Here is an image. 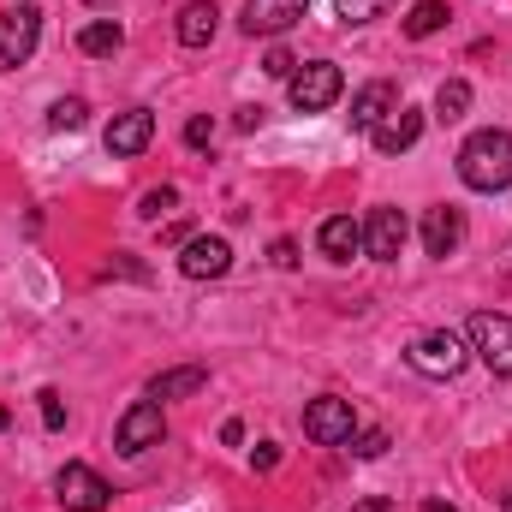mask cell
Returning <instances> with one entry per match:
<instances>
[{
	"mask_svg": "<svg viewBox=\"0 0 512 512\" xmlns=\"http://www.w3.org/2000/svg\"><path fill=\"white\" fill-rule=\"evenodd\" d=\"M459 179L471 191H507L512 185V131H501V126L471 131L465 149H459Z\"/></svg>",
	"mask_w": 512,
	"mask_h": 512,
	"instance_id": "cell-1",
	"label": "cell"
},
{
	"mask_svg": "<svg viewBox=\"0 0 512 512\" xmlns=\"http://www.w3.org/2000/svg\"><path fill=\"white\" fill-rule=\"evenodd\" d=\"M405 364H411L417 376H429V382H453V376L471 364V346H465V334H453V328H429V334H417V340L405 346Z\"/></svg>",
	"mask_w": 512,
	"mask_h": 512,
	"instance_id": "cell-2",
	"label": "cell"
},
{
	"mask_svg": "<svg viewBox=\"0 0 512 512\" xmlns=\"http://www.w3.org/2000/svg\"><path fill=\"white\" fill-rule=\"evenodd\" d=\"M340 90H346V72H340L334 60H310V66H298V72L286 78V96H292L298 114H322V108H334Z\"/></svg>",
	"mask_w": 512,
	"mask_h": 512,
	"instance_id": "cell-3",
	"label": "cell"
},
{
	"mask_svg": "<svg viewBox=\"0 0 512 512\" xmlns=\"http://www.w3.org/2000/svg\"><path fill=\"white\" fill-rule=\"evenodd\" d=\"M465 346L495 370V376H512V316H495V310H477L465 322Z\"/></svg>",
	"mask_w": 512,
	"mask_h": 512,
	"instance_id": "cell-4",
	"label": "cell"
},
{
	"mask_svg": "<svg viewBox=\"0 0 512 512\" xmlns=\"http://www.w3.org/2000/svg\"><path fill=\"white\" fill-rule=\"evenodd\" d=\"M304 435H310L316 447H346V441L358 435V411H352V399H334V393L310 399V405H304Z\"/></svg>",
	"mask_w": 512,
	"mask_h": 512,
	"instance_id": "cell-5",
	"label": "cell"
},
{
	"mask_svg": "<svg viewBox=\"0 0 512 512\" xmlns=\"http://www.w3.org/2000/svg\"><path fill=\"white\" fill-rule=\"evenodd\" d=\"M36 36H42V12L36 6H6L0 12V72H18L36 54Z\"/></svg>",
	"mask_w": 512,
	"mask_h": 512,
	"instance_id": "cell-6",
	"label": "cell"
},
{
	"mask_svg": "<svg viewBox=\"0 0 512 512\" xmlns=\"http://www.w3.org/2000/svg\"><path fill=\"white\" fill-rule=\"evenodd\" d=\"M161 441H167L161 399H137L126 417L114 423V447H120V453H131V459H137V453H149V447H161Z\"/></svg>",
	"mask_w": 512,
	"mask_h": 512,
	"instance_id": "cell-7",
	"label": "cell"
},
{
	"mask_svg": "<svg viewBox=\"0 0 512 512\" xmlns=\"http://www.w3.org/2000/svg\"><path fill=\"white\" fill-rule=\"evenodd\" d=\"M54 495H60V507L66 512H108L114 507V489L90 471V465H60V477H54Z\"/></svg>",
	"mask_w": 512,
	"mask_h": 512,
	"instance_id": "cell-8",
	"label": "cell"
},
{
	"mask_svg": "<svg viewBox=\"0 0 512 512\" xmlns=\"http://www.w3.org/2000/svg\"><path fill=\"white\" fill-rule=\"evenodd\" d=\"M405 239H411V221H405L399 209H370V221H364V256H376V262H399Z\"/></svg>",
	"mask_w": 512,
	"mask_h": 512,
	"instance_id": "cell-9",
	"label": "cell"
},
{
	"mask_svg": "<svg viewBox=\"0 0 512 512\" xmlns=\"http://www.w3.org/2000/svg\"><path fill=\"white\" fill-rule=\"evenodd\" d=\"M227 268H233V245L215 239V233H197V239L179 251V274H185V280H221Z\"/></svg>",
	"mask_w": 512,
	"mask_h": 512,
	"instance_id": "cell-10",
	"label": "cell"
},
{
	"mask_svg": "<svg viewBox=\"0 0 512 512\" xmlns=\"http://www.w3.org/2000/svg\"><path fill=\"white\" fill-rule=\"evenodd\" d=\"M310 12V0H245V36H286L298 18Z\"/></svg>",
	"mask_w": 512,
	"mask_h": 512,
	"instance_id": "cell-11",
	"label": "cell"
},
{
	"mask_svg": "<svg viewBox=\"0 0 512 512\" xmlns=\"http://www.w3.org/2000/svg\"><path fill=\"white\" fill-rule=\"evenodd\" d=\"M149 137H155V114L149 108H126V114H114V126L102 131L108 155H143Z\"/></svg>",
	"mask_w": 512,
	"mask_h": 512,
	"instance_id": "cell-12",
	"label": "cell"
},
{
	"mask_svg": "<svg viewBox=\"0 0 512 512\" xmlns=\"http://www.w3.org/2000/svg\"><path fill=\"white\" fill-rule=\"evenodd\" d=\"M459 245H465V215H459L453 203L429 209V215H423V251L429 256H453Z\"/></svg>",
	"mask_w": 512,
	"mask_h": 512,
	"instance_id": "cell-13",
	"label": "cell"
},
{
	"mask_svg": "<svg viewBox=\"0 0 512 512\" xmlns=\"http://www.w3.org/2000/svg\"><path fill=\"white\" fill-rule=\"evenodd\" d=\"M393 108H399V84H387V78L364 84V90L352 96V131H376Z\"/></svg>",
	"mask_w": 512,
	"mask_h": 512,
	"instance_id": "cell-14",
	"label": "cell"
},
{
	"mask_svg": "<svg viewBox=\"0 0 512 512\" xmlns=\"http://www.w3.org/2000/svg\"><path fill=\"white\" fill-rule=\"evenodd\" d=\"M417 137H423V114H417V108H405V102H399V108H393L376 131H370V143H376L382 155H405Z\"/></svg>",
	"mask_w": 512,
	"mask_h": 512,
	"instance_id": "cell-15",
	"label": "cell"
},
{
	"mask_svg": "<svg viewBox=\"0 0 512 512\" xmlns=\"http://www.w3.org/2000/svg\"><path fill=\"white\" fill-rule=\"evenodd\" d=\"M316 245H322L328 262H352V256L364 251V221H352V215H328L322 233H316Z\"/></svg>",
	"mask_w": 512,
	"mask_h": 512,
	"instance_id": "cell-16",
	"label": "cell"
},
{
	"mask_svg": "<svg viewBox=\"0 0 512 512\" xmlns=\"http://www.w3.org/2000/svg\"><path fill=\"white\" fill-rule=\"evenodd\" d=\"M215 24H221L215 0H191V6H179V42H185V48H209V42H215Z\"/></svg>",
	"mask_w": 512,
	"mask_h": 512,
	"instance_id": "cell-17",
	"label": "cell"
},
{
	"mask_svg": "<svg viewBox=\"0 0 512 512\" xmlns=\"http://www.w3.org/2000/svg\"><path fill=\"white\" fill-rule=\"evenodd\" d=\"M209 387V370L203 364H185V370H161L149 382V399H185V393H203Z\"/></svg>",
	"mask_w": 512,
	"mask_h": 512,
	"instance_id": "cell-18",
	"label": "cell"
},
{
	"mask_svg": "<svg viewBox=\"0 0 512 512\" xmlns=\"http://www.w3.org/2000/svg\"><path fill=\"white\" fill-rule=\"evenodd\" d=\"M78 48H84V54H96V60H108V54H120V48H126V30H120L114 18H90V24L78 30Z\"/></svg>",
	"mask_w": 512,
	"mask_h": 512,
	"instance_id": "cell-19",
	"label": "cell"
},
{
	"mask_svg": "<svg viewBox=\"0 0 512 512\" xmlns=\"http://www.w3.org/2000/svg\"><path fill=\"white\" fill-rule=\"evenodd\" d=\"M447 18H453V12H447V0H417V6L405 12V36H411V42H423V36L447 30Z\"/></svg>",
	"mask_w": 512,
	"mask_h": 512,
	"instance_id": "cell-20",
	"label": "cell"
},
{
	"mask_svg": "<svg viewBox=\"0 0 512 512\" xmlns=\"http://www.w3.org/2000/svg\"><path fill=\"white\" fill-rule=\"evenodd\" d=\"M465 108H471V84H465V78H447V84L435 90V120L453 126V120H465Z\"/></svg>",
	"mask_w": 512,
	"mask_h": 512,
	"instance_id": "cell-21",
	"label": "cell"
},
{
	"mask_svg": "<svg viewBox=\"0 0 512 512\" xmlns=\"http://www.w3.org/2000/svg\"><path fill=\"white\" fill-rule=\"evenodd\" d=\"M84 120H90V102H84V96H60V102L48 108V126L54 131H78Z\"/></svg>",
	"mask_w": 512,
	"mask_h": 512,
	"instance_id": "cell-22",
	"label": "cell"
},
{
	"mask_svg": "<svg viewBox=\"0 0 512 512\" xmlns=\"http://www.w3.org/2000/svg\"><path fill=\"white\" fill-rule=\"evenodd\" d=\"M173 209H179V191H173V185H155V191H143V203H137L143 221H161V215H173Z\"/></svg>",
	"mask_w": 512,
	"mask_h": 512,
	"instance_id": "cell-23",
	"label": "cell"
},
{
	"mask_svg": "<svg viewBox=\"0 0 512 512\" xmlns=\"http://www.w3.org/2000/svg\"><path fill=\"white\" fill-rule=\"evenodd\" d=\"M387 0H334V12H340V24H370L376 12H382Z\"/></svg>",
	"mask_w": 512,
	"mask_h": 512,
	"instance_id": "cell-24",
	"label": "cell"
},
{
	"mask_svg": "<svg viewBox=\"0 0 512 512\" xmlns=\"http://www.w3.org/2000/svg\"><path fill=\"white\" fill-rule=\"evenodd\" d=\"M352 453H358V459H382L387 453V429H364V435H352Z\"/></svg>",
	"mask_w": 512,
	"mask_h": 512,
	"instance_id": "cell-25",
	"label": "cell"
},
{
	"mask_svg": "<svg viewBox=\"0 0 512 512\" xmlns=\"http://www.w3.org/2000/svg\"><path fill=\"white\" fill-rule=\"evenodd\" d=\"M36 399H42V423H48V429H66V399H60L54 387H42Z\"/></svg>",
	"mask_w": 512,
	"mask_h": 512,
	"instance_id": "cell-26",
	"label": "cell"
},
{
	"mask_svg": "<svg viewBox=\"0 0 512 512\" xmlns=\"http://www.w3.org/2000/svg\"><path fill=\"white\" fill-rule=\"evenodd\" d=\"M209 137H215V120H209V114L185 120V143H191V149H209Z\"/></svg>",
	"mask_w": 512,
	"mask_h": 512,
	"instance_id": "cell-27",
	"label": "cell"
},
{
	"mask_svg": "<svg viewBox=\"0 0 512 512\" xmlns=\"http://www.w3.org/2000/svg\"><path fill=\"white\" fill-rule=\"evenodd\" d=\"M262 72H268V78H292V72H298V60H292L286 48H268V60H262Z\"/></svg>",
	"mask_w": 512,
	"mask_h": 512,
	"instance_id": "cell-28",
	"label": "cell"
},
{
	"mask_svg": "<svg viewBox=\"0 0 512 512\" xmlns=\"http://www.w3.org/2000/svg\"><path fill=\"white\" fill-rule=\"evenodd\" d=\"M191 239H197L191 221H167V227H161V245H191Z\"/></svg>",
	"mask_w": 512,
	"mask_h": 512,
	"instance_id": "cell-29",
	"label": "cell"
},
{
	"mask_svg": "<svg viewBox=\"0 0 512 512\" xmlns=\"http://www.w3.org/2000/svg\"><path fill=\"white\" fill-rule=\"evenodd\" d=\"M274 268H298V245H292V239H274Z\"/></svg>",
	"mask_w": 512,
	"mask_h": 512,
	"instance_id": "cell-30",
	"label": "cell"
},
{
	"mask_svg": "<svg viewBox=\"0 0 512 512\" xmlns=\"http://www.w3.org/2000/svg\"><path fill=\"white\" fill-rule=\"evenodd\" d=\"M256 471H274V465H280V447H274V441H262V447H256V459H251Z\"/></svg>",
	"mask_w": 512,
	"mask_h": 512,
	"instance_id": "cell-31",
	"label": "cell"
},
{
	"mask_svg": "<svg viewBox=\"0 0 512 512\" xmlns=\"http://www.w3.org/2000/svg\"><path fill=\"white\" fill-rule=\"evenodd\" d=\"M221 441H227V447H239V441H245V423H239V417H233V423H221Z\"/></svg>",
	"mask_w": 512,
	"mask_h": 512,
	"instance_id": "cell-32",
	"label": "cell"
},
{
	"mask_svg": "<svg viewBox=\"0 0 512 512\" xmlns=\"http://www.w3.org/2000/svg\"><path fill=\"white\" fill-rule=\"evenodd\" d=\"M358 512H393V501L387 495H370V501H358Z\"/></svg>",
	"mask_w": 512,
	"mask_h": 512,
	"instance_id": "cell-33",
	"label": "cell"
},
{
	"mask_svg": "<svg viewBox=\"0 0 512 512\" xmlns=\"http://www.w3.org/2000/svg\"><path fill=\"white\" fill-rule=\"evenodd\" d=\"M429 512H453V507H447V501H429Z\"/></svg>",
	"mask_w": 512,
	"mask_h": 512,
	"instance_id": "cell-34",
	"label": "cell"
},
{
	"mask_svg": "<svg viewBox=\"0 0 512 512\" xmlns=\"http://www.w3.org/2000/svg\"><path fill=\"white\" fill-rule=\"evenodd\" d=\"M501 512H512V489H507V495H501Z\"/></svg>",
	"mask_w": 512,
	"mask_h": 512,
	"instance_id": "cell-35",
	"label": "cell"
},
{
	"mask_svg": "<svg viewBox=\"0 0 512 512\" xmlns=\"http://www.w3.org/2000/svg\"><path fill=\"white\" fill-rule=\"evenodd\" d=\"M6 423H12V411H6V405H0V429H6Z\"/></svg>",
	"mask_w": 512,
	"mask_h": 512,
	"instance_id": "cell-36",
	"label": "cell"
},
{
	"mask_svg": "<svg viewBox=\"0 0 512 512\" xmlns=\"http://www.w3.org/2000/svg\"><path fill=\"white\" fill-rule=\"evenodd\" d=\"M18 6H30V0H18Z\"/></svg>",
	"mask_w": 512,
	"mask_h": 512,
	"instance_id": "cell-37",
	"label": "cell"
}]
</instances>
